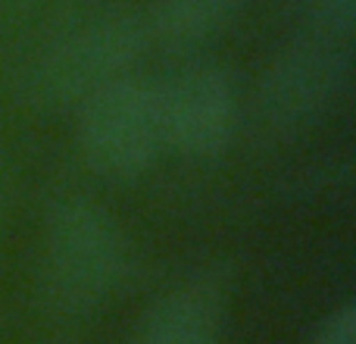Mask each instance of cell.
<instances>
[{
    "instance_id": "6da1fadb",
    "label": "cell",
    "mask_w": 356,
    "mask_h": 344,
    "mask_svg": "<svg viewBox=\"0 0 356 344\" xmlns=\"http://www.w3.org/2000/svg\"><path fill=\"white\" fill-rule=\"evenodd\" d=\"M150 29L131 10H100L63 25L22 69V94L38 107L81 104L104 85L131 75Z\"/></svg>"
},
{
    "instance_id": "7a4b0ae2",
    "label": "cell",
    "mask_w": 356,
    "mask_h": 344,
    "mask_svg": "<svg viewBox=\"0 0 356 344\" xmlns=\"http://www.w3.org/2000/svg\"><path fill=\"white\" fill-rule=\"evenodd\" d=\"M79 148L88 166L106 178L125 182L144 175L169 148L160 85L138 75H122L85 97Z\"/></svg>"
},
{
    "instance_id": "3957f363",
    "label": "cell",
    "mask_w": 356,
    "mask_h": 344,
    "mask_svg": "<svg viewBox=\"0 0 356 344\" xmlns=\"http://www.w3.org/2000/svg\"><path fill=\"white\" fill-rule=\"evenodd\" d=\"M129 266L122 228L106 210L88 201H69L47 228L44 276L63 310H91L116 291Z\"/></svg>"
},
{
    "instance_id": "277c9868",
    "label": "cell",
    "mask_w": 356,
    "mask_h": 344,
    "mask_svg": "<svg viewBox=\"0 0 356 344\" xmlns=\"http://www.w3.org/2000/svg\"><path fill=\"white\" fill-rule=\"evenodd\" d=\"M353 79V50L338 38L307 35L278 50L259 85V104L278 129L316 125L344 100Z\"/></svg>"
},
{
    "instance_id": "5b68a950",
    "label": "cell",
    "mask_w": 356,
    "mask_h": 344,
    "mask_svg": "<svg viewBox=\"0 0 356 344\" xmlns=\"http://www.w3.org/2000/svg\"><path fill=\"white\" fill-rule=\"evenodd\" d=\"M166 144L184 157L209 160L232 144L238 97L228 72L216 63H191L160 85Z\"/></svg>"
},
{
    "instance_id": "8992f818",
    "label": "cell",
    "mask_w": 356,
    "mask_h": 344,
    "mask_svg": "<svg viewBox=\"0 0 356 344\" xmlns=\"http://www.w3.org/2000/svg\"><path fill=\"white\" fill-rule=\"evenodd\" d=\"M222 307L207 285H188L147 310L131 344H216Z\"/></svg>"
},
{
    "instance_id": "52a82bcc",
    "label": "cell",
    "mask_w": 356,
    "mask_h": 344,
    "mask_svg": "<svg viewBox=\"0 0 356 344\" xmlns=\"http://www.w3.org/2000/svg\"><path fill=\"white\" fill-rule=\"evenodd\" d=\"M241 0H160L150 16V38L172 50H188L213 41L234 19Z\"/></svg>"
},
{
    "instance_id": "ba28073f",
    "label": "cell",
    "mask_w": 356,
    "mask_h": 344,
    "mask_svg": "<svg viewBox=\"0 0 356 344\" xmlns=\"http://www.w3.org/2000/svg\"><path fill=\"white\" fill-rule=\"evenodd\" d=\"M307 35L350 41L356 25V0H300Z\"/></svg>"
},
{
    "instance_id": "9c48e42d",
    "label": "cell",
    "mask_w": 356,
    "mask_h": 344,
    "mask_svg": "<svg viewBox=\"0 0 356 344\" xmlns=\"http://www.w3.org/2000/svg\"><path fill=\"white\" fill-rule=\"evenodd\" d=\"M307 344H356V307L344 304L313 332Z\"/></svg>"
}]
</instances>
